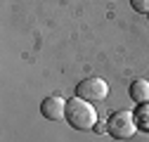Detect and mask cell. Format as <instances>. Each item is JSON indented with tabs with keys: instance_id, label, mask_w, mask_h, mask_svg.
Segmentation results:
<instances>
[{
	"instance_id": "cell-1",
	"label": "cell",
	"mask_w": 149,
	"mask_h": 142,
	"mask_svg": "<svg viewBox=\"0 0 149 142\" xmlns=\"http://www.w3.org/2000/svg\"><path fill=\"white\" fill-rule=\"evenodd\" d=\"M69 126L76 130H90L97 126V111L92 109V104L83 97H71L66 102V116Z\"/></svg>"
},
{
	"instance_id": "cell-2",
	"label": "cell",
	"mask_w": 149,
	"mask_h": 142,
	"mask_svg": "<svg viewBox=\"0 0 149 142\" xmlns=\"http://www.w3.org/2000/svg\"><path fill=\"white\" fill-rule=\"evenodd\" d=\"M107 128H109V135L111 137H116V140H128V137H133L135 130H137V118L130 114V111H114L109 116V123H107Z\"/></svg>"
},
{
	"instance_id": "cell-3",
	"label": "cell",
	"mask_w": 149,
	"mask_h": 142,
	"mask_svg": "<svg viewBox=\"0 0 149 142\" xmlns=\"http://www.w3.org/2000/svg\"><path fill=\"white\" fill-rule=\"evenodd\" d=\"M76 95L88 100V102H102L107 100L109 95V85L104 78H97V76H90V78H83L78 85H76Z\"/></svg>"
},
{
	"instance_id": "cell-4",
	"label": "cell",
	"mask_w": 149,
	"mask_h": 142,
	"mask_svg": "<svg viewBox=\"0 0 149 142\" xmlns=\"http://www.w3.org/2000/svg\"><path fill=\"white\" fill-rule=\"evenodd\" d=\"M40 111H43V116H45L47 121H59V118L66 116V102H64L59 95H50V97L43 100Z\"/></svg>"
},
{
	"instance_id": "cell-5",
	"label": "cell",
	"mask_w": 149,
	"mask_h": 142,
	"mask_svg": "<svg viewBox=\"0 0 149 142\" xmlns=\"http://www.w3.org/2000/svg\"><path fill=\"white\" fill-rule=\"evenodd\" d=\"M130 97H133V102H137V104H147L149 102V83L142 81V78L133 81L130 83Z\"/></svg>"
},
{
	"instance_id": "cell-6",
	"label": "cell",
	"mask_w": 149,
	"mask_h": 142,
	"mask_svg": "<svg viewBox=\"0 0 149 142\" xmlns=\"http://www.w3.org/2000/svg\"><path fill=\"white\" fill-rule=\"evenodd\" d=\"M130 5L140 14H149V0H130Z\"/></svg>"
},
{
	"instance_id": "cell-7",
	"label": "cell",
	"mask_w": 149,
	"mask_h": 142,
	"mask_svg": "<svg viewBox=\"0 0 149 142\" xmlns=\"http://www.w3.org/2000/svg\"><path fill=\"white\" fill-rule=\"evenodd\" d=\"M135 118H137V121L142 123V126H144V130H147V128H149V106H144V109H140Z\"/></svg>"
}]
</instances>
